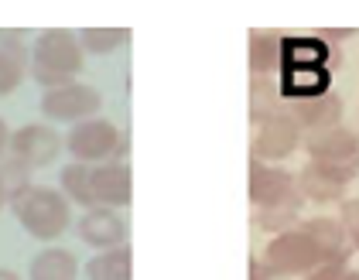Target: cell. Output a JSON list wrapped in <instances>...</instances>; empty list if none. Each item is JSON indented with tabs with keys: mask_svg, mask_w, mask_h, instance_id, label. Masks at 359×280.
I'll list each match as a JSON object with an SVG mask.
<instances>
[{
	"mask_svg": "<svg viewBox=\"0 0 359 280\" xmlns=\"http://www.w3.org/2000/svg\"><path fill=\"white\" fill-rule=\"evenodd\" d=\"M93 198L107 205L127 202V171L123 168H100L93 171Z\"/></svg>",
	"mask_w": 359,
	"mask_h": 280,
	"instance_id": "9",
	"label": "cell"
},
{
	"mask_svg": "<svg viewBox=\"0 0 359 280\" xmlns=\"http://www.w3.org/2000/svg\"><path fill=\"white\" fill-rule=\"evenodd\" d=\"M7 205V188H4V181H0V209Z\"/></svg>",
	"mask_w": 359,
	"mask_h": 280,
	"instance_id": "15",
	"label": "cell"
},
{
	"mask_svg": "<svg viewBox=\"0 0 359 280\" xmlns=\"http://www.w3.org/2000/svg\"><path fill=\"white\" fill-rule=\"evenodd\" d=\"M89 280H127L130 267H127V250L103 253L96 260H89Z\"/></svg>",
	"mask_w": 359,
	"mask_h": 280,
	"instance_id": "10",
	"label": "cell"
},
{
	"mask_svg": "<svg viewBox=\"0 0 359 280\" xmlns=\"http://www.w3.org/2000/svg\"><path fill=\"white\" fill-rule=\"evenodd\" d=\"M100 110V92L93 85H58V89H48L41 96V113L52 116V120H83L89 113Z\"/></svg>",
	"mask_w": 359,
	"mask_h": 280,
	"instance_id": "4",
	"label": "cell"
},
{
	"mask_svg": "<svg viewBox=\"0 0 359 280\" xmlns=\"http://www.w3.org/2000/svg\"><path fill=\"white\" fill-rule=\"evenodd\" d=\"M11 150V130H7V123L0 120V158Z\"/></svg>",
	"mask_w": 359,
	"mask_h": 280,
	"instance_id": "13",
	"label": "cell"
},
{
	"mask_svg": "<svg viewBox=\"0 0 359 280\" xmlns=\"http://www.w3.org/2000/svg\"><path fill=\"white\" fill-rule=\"evenodd\" d=\"M58 147L62 140L52 127H41V123H28L21 130L11 134V158L25 168H45L58 158Z\"/></svg>",
	"mask_w": 359,
	"mask_h": 280,
	"instance_id": "3",
	"label": "cell"
},
{
	"mask_svg": "<svg viewBox=\"0 0 359 280\" xmlns=\"http://www.w3.org/2000/svg\"><path fill=\"white\" fill-rule=\"evenodd\" d=\"M83 69V48L79 38L72 31H45L34 48H31V76L45 89H58L76 79V72Z\"/></svg>",
	"mask_w": 359,
	"mask_h": 280,
	"instance_id": "1",
	"label": "cell"
},
{
	"mask_svg": "<svg viewBox=\"0 0 359 280\" xmlns=\"http://www.w3.org/2000/svg\"><path fill=\"white\" fill-rule=\"evenodd\" d=\"M79 274V263H76V256L69 250H41L34 260H31V270L28 277L31 280H76Z\"/></svg>",
	"mask_w": 359,
	"mask_h": 280,
	"instance_id": "6",
	"label": "cell"
},
{
	"mask_svg": "<svg viewBox=\"0 0 359 280\" xmlns=\"http://www.w3.org/2000/svg\"><path fill=\"white\" fill-rule=\"evenodd\" d=\"M113 144H116V130H113V123H103V120L79 123L69 134V150L79 161H100V158H107L113 150Z\"/></svg>",
	"mask_w": 359,
	"mask_h": 280,
	"instance_id": "5",
	"label": "cell"
},
{
	"mask_svg": "<svg viewBox=\"0 0 359 280\" xmlns=\"http://www.w3.org/2000/svg\"><path fill=\"white\" fill-rule=\"evenodd\" d=\"M31 69V58L25 45H0V96L14 92L25 83V72Z\"/></svg>",
	"mask_w": 359,
	"mask_h": 280,
	"instance_id": "8",
	"label": "cell"
},
{
	"mask_svg": "<svg viewBox=\"0 0 359 280\" xmlns=\"http://www.w3.org/2000/svg\"><path fill=\"white\" fill-rule=\"evenodd\" d=\"M11 209H14V219L25 225V232H31L34 239L48 243L69 229V202L58 195L55 188L28 185L18 195H11Z\"/></svg>",
	"mask_w": 359,
	"mask_h": 280,
	"instance_id": "2",
	"label": "cell"
},
{
	"mask_svg": "<svg viewBox=\"0 0 359 280\" xmlns=\"http://www.w3.org/2000/svg\"><path fill=\"white\" fill-rule=\"evenodd\" d=\"M62 188L76 198V202H83V205H93V202H96V198H93V171L86 168V164H72V168L62 171Z\"/></svg>",
	"mask_w": 359,
	"mask_h": 280,
	"instance_id": "11",
	"label": "cell"
},
{
	"mask_svg": "<svg viewBox=\"0 0 359 280\" xmlns=\"http://www.w3.org/2000/svg\"><path fill=\"white\" fill-rule=\"evenodd\" d=\"M123 38H127L123 31H100V28L83 31V45L89 52H110V48H116Z\"/></svg>",
	"mask_w": 359,
	"mask_h": 280,
	"instance_id": "12",
	"label": "cell"
},
{
	"mask_svg": "<svg viewBox=\"0 0 359 280\" xmlns=\"http://www.w3.org/2000/svg\"><path fill=\"white\" fill-rule=\"evenodd\" d=\"M0 280H21L14 270H7V267H0Z\"/></svg>",
	"mask_w": 359,
	"mask_h": 280,
	"instance_id": "14",
	"label": "cell"
},
{
	"mask_svg": "<svg viewBox=\"0 0 359 280\" xmlns=\"http://www.w3.org/2000/svg\"><path fill=\"white\" fill-rule=\"evenodd\" d=\"M79 236L89 246H116L123 239V223L107 209H96L79 223Z\"/></svg>",
	"mask_w": 359,
	"mask_h": 280,
	"instance_id": "7",
	"label": "cell"
}]
</instances>
